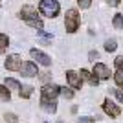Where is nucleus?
Masks as SVG:
<instances>
[{
    "mask_svg": "<svg viewBox=\"0 0 123 123\" xmlns=\"http://www.w3.org/2000/svg\"><path fill=\"white\" fill-rule=\"evenodd\" d=\"M59 88L57 85H44L41 90V107L46 112H55L57 110V98H59Z\"/></svg>",
    "mask_w": 123,
    "mask_h": 123,
    "instance_id": "nucleus-1",
    "label": "nucleus"
},
{
    "mask_svg": "<svg viewBox=\"0 0 123 123\" xmlns=\"http://www.w3.org/2000/svg\"><path fill=\"white\" fill-rule=\"evenodd\" d=\"M20 18L31 28H37V30H42V20L39 18V13H37V7H33L31 4L22 6L20 9Z\"/></svg>",
    "mask_w": 123,
    "mask_h": 123,
    "instance_id": "nucleus-2",
    "label": "nucleus"
},
{
    "mask_svg": "<svg viewBox=\"0 0 123 123\" xmlns=\"http://www.w3.org/2000/svg\"><path fill=\"white\" fill-rule=\"evenodd\" d=\"M39 11H41L44 17H48V18H55V17L59 15V11H61V6H59L57 0H41Z\"/></svg>",
    "mask_w": 123,
    "mask_h": 123,
    "instance_id": "nucleus-3",
    "label": "nucleus"
},
{
    "mask_svg": "<svg viewBox=\"0 0 123 123\" xmlns=\"http://www.w3.org/2000/svg\"><path fill=\"white\" fill-rule=\"evenodd\" d=\"M64 28H66V33H75L77 28H79V13L77 9H68L66 15H64Z\"/></svg>",
    "mask_w": 123,
    "mask_h": 123,
    "instance_id": "nucleus-4",
    "label": "nucleus"
},
{
    "mask_svg": "<svg viewBox=\"0 0 123 123\" xmlns=\"http://www.w3.org/2000/svg\"><path fill=\"white\" fill-rule=\"evenodd\" d=\"M20 64H22V57L18 55V53L7 55V59H6V62H4L6 70H9V72H18V70H20Z\"/></svg>",
    "mask_w": 123,
    "mask_h": 123,
    "instance_id": "nucleus-5",
    "label": "nucleus"
},
{
    "mask_svg": "<svg viewBox=\"0 0 123 123\" xmlns=\"http://www.w3.org/2000/svg\"><path fill=\"white\" fill-rule=\"evenodd\" d=\"M18 72L22 74V77H35L39 74V68H37L35 62H31V61H22Z\"/></svg>",
    "mask_w": 123,
    "mask_h": 123,
    "instance_id": "nucleus-6",
    "label": "nucleus"
},
{
    "mask_svg": "<svg viewBox=\"0 0 123 123\" xmlns=\"http://www.w3.org/2000/svg\"><path fill=\"white\" fill-rule=\"evenodd\" d=\"M30 55L33 57V61H37V62H41L42 66H51V57H48L44 51H41V50H30Z\"/></svg>",
    "mask_w": 123,
    "mask_h": 123,
    "instance_id": "nucleus-7",
    "label": "nucleus"
},
{
    "mask_svg": "<svg viewBox=\"0 0 123 123\" xmlns=\"http://www.w3.org/2000/svg\"><path fill=\"white\" fill-rule=\"evenodd\" d=\"M103 110H105L110 118H118L119 114H121V108L114 101H110V99H105V101H103Z\"/></svg>",
    "mask_w": 123,
    "mask_h": 123,
    "instance_id": "nucleus-8",
    "label": "nucleus"
},
{
    "mask_svg": "<svg viewBox=\"0 0 123 123\" xmlns=\"http://www.w3.org/2000/svg\"><path fill=\"white\" fill-rule=\"evenodd\" d=\"M94 75L99 79H110V68L103 62H94Z\"/></svg>",
    "mask_w": 123,
    "mask_h": 123,
    "instance_id": "nucleus-9",
    "label": "nucleus"
},
{
    "mask_svg": "<svg viewBox=\"0 0 123 123\" xmlns=\"http://www.w3.org/2000/svg\"><path fill=\"white\" fill-rule=\"evenodd\" d=\"M66 81L70 83V86L75 88V90H79L81 85H83V79L79 77V74L74 72V70H68V72H66Z\"/></svg>",
    "mask_w": 123,
    "mask_h": 123,
    "instance_id": "nucleus-10",
    "label": "nucleus"
},
{
    "mask_svg": "<svg viewBox=\"0 0 123 123\" xmlns=\"http://www.w3.org/2000/svg\"><path fill=\"white\" fill-rule=\"evenodd\" d=\"M79 77H81L83 81L90 83L92 86H98V85H99V79H98V77H96V75H94V74H90V72H88V70H81V74H79Z\"/></svg>",
    "mask_w": 123,
    "mask_h": 123,
    "instance_id": "nucleus-11",
    "label": "nucleus"
},
{
    "mask_svg": "<svg viewBox=\"0 0 123 123\" xmlns=\"http://www.w3.org/2000/svg\"><path fill=\"white\" fill-rule=\"evenodd\" d=\"M4 85L7 86V90H9V92H11V90H13V92H18V90H20V86H22L20 83L17 81V79H13V77H6Z\"/></svg>",
    "mask_w": 123,
    "mask_h": 123,
    "instance_id": "nucleus-12",
    "label": "nucleus"
},
{
    "mask_svg": "<svg viewBox=\"0 0 123 123\" xmlns=\"http://www.w3.org/2000/svg\"><path fill=\"white\" fill-rule=\"evenodd\" d=\"M9 46V37L6 35V33H0V53H4Z\"/></svg>",
    "mask_w": 123,
    "mask_h": 123,
    "instance_id": "nucleus-13",
    "label": "nucleus"
},
{
    "mask_svg": "<svg viewBox=\"0 0 123 123\" xmlns=\"http://www.w3.org/2000/svg\"><path fill=\"white\" fill-rule=\"evenodd\" d=\"M112 24H114L116 30H123V15H121V13H116V15H114Z\"/></svg>",
    "mask_w": 123,
    "mask_h": 123,
    "instance_id": "nucleus-14",
    "label": "nucleus"
},
{
    "mask_svg": "<svg viewBox=\"0 0 123 123\" xmlns=\"http://www.w3.org/2000/svg\"><path fill=\"white\" fill-rule=\"evenodd\" d=\"M0 99H2V101H9L11 99V92L7 90L6 85H0Z\"/></svg>",
    "mask_w": 123,
    "mask_h": 123,
    "instance_id": "nucleus-15",
    "label": "nucleus"
},
{
    "mask_svg": "<svg viewBox=\"0 0 123 123\" xmlns=\"http://www.w3.org/2000/svg\"><path fill=\"white\" fill-rule=\"evenodd\" d=\"M18 94H20V98H24V99L31 98V94H33V86H20Z\"/></svg>",
    "mask_w": 123,
    "mask_h": 123,
    "instance_id": "nucleus-16",
    "label": "nucleus"
},
{
    "mask_svg": "<svg viewBox=\"0 0 123 123\" xmlns=\"http://www.w3.org/2000/svg\"><path fill=\"white\" fill-rule=\"evenodd\" d=\"M116 50H118V42L114 41V39H108V41L105 42V51L110 53V51H116Z\"/></svg>",
    "mask_w": 123,
    "mask_h": 123,
    "instance_id": "nucleus-17",
    "label": "nucleus"
},
{
    "mask_svg": "<svg viewBox=\"0 0 123 123\" xmlns=\"http://www.w3.org/2000/svg\"><path fill=\"white\" fill-rule=\"evenodd\" d=\"M59 96H62L64 99H72L74 98V92H72V88H59Z\"/></svg>",
    "mask_w": 123,
    "mask_h": 123,
    "instance_id": "nucleus-18",
    "label": "nucleus"
},
{
    "mask_svg": "<svg viewBox=\"0 0 123 123\" xmlns=\"http://www.w3.org/2000/svg\"><path fill=\"white\" fill-rule=\"evenodd\" d=\"M114 79H116V83H118L119 86H123V68H118V72H116Z\"/></svg>",
    "mask_w": 123,
    "mask_h": 123,
    "instance_id": "nucleus-19",
    "label": "nucleus"
},
{
    "mask_svg": "<svg viewBox=\"0 0 123 123\" xmlns=\"http://www.w3.org/2000/svg\"><path fill=\"white\" fill-rule=\"evenodd\" d=\"M6 119H7V121H11V123H17L18 121V118H17L15 114H11V112H6V116H4Z\"/></svg>",
    "mask_w": 123,
    "mask_h": 123,
    "instance_id": "nucleus-20",
    "label": "nucleus"
},
{
    "mask_svg": "<svg viewBox=\"0 0 123 123\" xmlns=\"http://www.w3.org/2000/svg\"><path fill=\"white\" fill-rule=\"evenodd\" d=\"M77 2H79V6H81V9H88L90 4H92V0H77Z\"/></svg>",
    "mask_w": 123,
    "mask_h": 123,
    "instance_id": "nucleus-21",
    "label": "nucleus"
},
{
    "mask_svg": "<svg viewBox=\"0 0 123 123\" xmlns=\"http://www.w3.org/2000/svg\"><path fill=\"white\" fill-rule=\"evenodd\" d=\"M110 92H114V96L118 98V101L123 103V88H118V90H110Z\"/></svg>",
    "mask_w": 123,
    "mask_h": 123,
    "instance_id": "nucleus-22",
    "label": "nucleus"
},
{
    "mask_svg": "<svg viewBox=\"0 0 123 123\" xmlns=\"http://www.w3.org/2000/svg\"><path fill=\"white\" fill-rule=\"evenodd\" d=\"M114 64L118 68H123V55H118L116 57V61H114Z\"/></svg>",
    "mask_w": 123,
    "mask_h": 123,
    "instance_id": "nucleus-23",
    "label": "nucleus"
},
{
    "mask_svg": "<svg viewBox=\"0 0 123 123\" xmlns=\"http://www.w3.org/2000/svg\"><path fill=\"white\" fill-rule=\"evenodd\" d=\"M98 51H90V53H88V59H90V61H96V59H98Z\"/></svg>",
    "mask_w": 123,
    "mask_h": 123,
    "instance_id": "nucleus-24",
    "label": "nucleus"
},
{
    "mask_svg": "<svg viewBox=\"0 0 123 123\" xmlns=\"http://www.w3.org/2000/svg\"><path fill=\"white\" fill-rule=\"evenodd\" d=\"M50 77H51V75L46 72V74H42V75H41V81H44V83H46V81H50Z\"/></svg>",
    "mask_w": 123,
    "mask_h": 123,
    "instance_id": "nucleus-25",
    "label": "nucleus"
},
{
    "mask_svg": "<svg viewBox=\"0 0 123 123\" xmlns=\"http://www.w3.org/2000/svg\"><path fill=\"white\" fill-rule=\"evenodd\" d=\"M79 123H94V119L92 118H81V119H79Z\"/></svg>",
    "mask_w": 123,
    "mask_h": 123,
    "instance_id": "nucleus-26",
    "label": "nucleus"
},
{
    "mask_svg": "<svg viewBox=\"0 0 123 123\" xmlns=\"http://www.w3.org/2000/svg\"><path fill=\"white\" fill-rule=\"evenodd\" d=\"M108 4L110 6H114V7H116V6H119V0H107Z\"/></svg>",
    "mask_w": 123,
    "mask_h": 123,
    "instance_id": "nucleus-27",
    "label": "nucleus"
},
{
    "mask_svg": "<svg viewBox=\"0 0 123 123\" xmlns=\"http://www.w3.org/2000/svg\"><path fill=\"white\" fill-rule=\"evenodd\" d=\"M0 4H2V0H0Z\"/></svg>",
    "mask_w": 123,
    "mask_h": 123,
    "instance_id": "nucleus-28",
    "label": "nucleus"
}]
</instances>
